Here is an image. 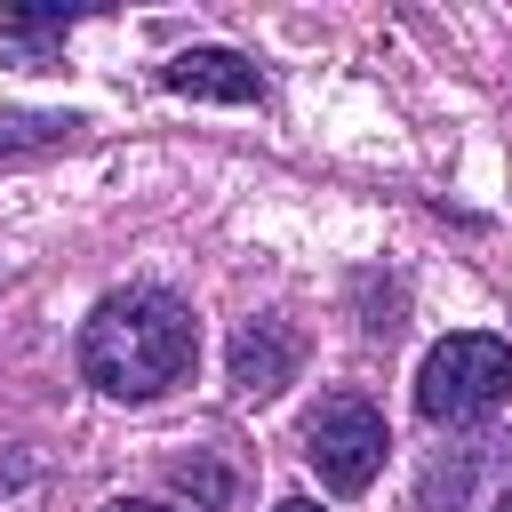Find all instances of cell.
Segmentation results:
<instances>
[{"instance_id":"277c9868","label":"cell","mask_w":512,"mask_h":512,"mask_svg":"<svg viewBox=\"0 0 512 512\" xmlns=\"http://www.w3.org/2000/svg\"><path fill=\"white\" fill-rule=\"evenodd\" d=\"M296 368H304V336H296L280 312H256V320L232 328V392H240V400H272V392H288Z\"/></svg>"},{"instance_id":"52a82bcc","label":"cell","mask_w":512,"mask_h":512,"mask_svg":"<svg viewBox=\"0 0 512 512\" xmlns=\"http://www.w3.org/2000/svg\"><path fill=\"white\" fill-rule=\"evenodd\" d=\"M80 120L72 112H16V120H0V152H32V144H64Z\"/></svg>"},{"instance_id":"7a4b0ae2","label":"cell","mask_w":512,"mask_h":512,"mask_svg":"<svg viewBox=\"0 0 512 512\" xmlns=\"http://www.w3.org/2000/svg\"><path fill=\"white\" fill-rule=\"evenodd\" d=\"M504 400H512V344H504V336L464 328V336L432 344L424 368H416V408H424L432 424H480V416H496Z\"/></svg>"},{"instance_id":"ba28073f","label":"cell","mask_w":512,"mask_h":512,"mask_svg":"<svg viewBox=\"0 0 512 512\" xmlns=\"http://www.w3.org/2000/svg\"><path fill=\"white\" fill-rule=\"evenodd\" d=\"M168 472H176V480H184V488H200V496H208V504H216V496H224V488H232V480H224V472H216V464H200V456H176V464H168Z\"/></svg>"},{"instance_id":"8fae6325","label":"cell","mask_w":512,"mask_h":512,"mask_svg":"<svg viewBox=\"0 0 512 512\" xmlns=\"http://www.w3.org/2000/svg\"><path fill=\"white\" fill-rule=\"evenodd\" d=\"M496 512H512V488H504V496H496Z\"/></svg>"},{"instance_id":"9c48e42d","label":"cell","mask_w":512,"mask_h":512,"mask_svg":"<svg viewBox=\"0 0 512 512\" xmlns=\"http://www.w3.org/2000/svg\"><path fill=\"white\" fill-rule=\"evenodd\" d=\"M272 512H320V504H304V496H288V504H272Z\"/></svg>"},{"instance_id":"8992f818","label":"cell","mask_w":512,"mask_h":512,"mask_svg":"<svg viewBox=\"0 0 512 512\" xmlns=\"http://www.w3.org/2000/svg\"><path fill=\"white\" fill-rule=\"evenodd\" d=\"M72 24V8H0V64H56Z\"/></svg>"},{"instance_id":"3957f363","label":"cell","mask_w":512,"mask_h":512,"mask_svg":"<svg viewBox=\"0 0 512 512\" xmlns=\"http://www.w3.org/2000/svg\"><path fill=\"white\" fill-rule=\"evenodd\" d=\"M384 416L360 400V392H328L312 416H304V456H312V472L336 488V496H360L376 472H384Z\"/></svg>"},{"instance_id":"5b68a950","label":"cell","mask_w":512,"mask_h":512,"mask_svg":"<svg viewBox=\"0 0 512 512\" xmlns=\"http://www.w3.org/2000/svg\"><path fill=\"white\" fill-rule=\"evenodd\" d=\"M160 88L208 96V104H256V96H264V72H256L240 48H184V56L160 64Z\"/></svg>"},{"instance_id":"6da1fadb","label":"cell","mask_w":512,"mask_h":512,"mask_svg":"<svg viewBox=\"0 0 512 512\" xmlns=\"http://www.w3.org/2000/svg\"><path fill=\"white\" fill-rule=\"evenodd\" d=\"M200 328L168 288H112L80 328V376L104 400H160L192 376Z\"/></svg>"},{"instance_id":"30bf717a","label":"cell","mask_w":512,"mask_h":512,"mask_svg":"<svg viewBox=\"0 0 512 512\" xmlns=\"http://www.w3.org/2000/svg\"><path fill=\"white\" fill-rule=\"evenodd\" d=\"M104 512H168V504H104Z\"/></svg>"}]
</instances>
